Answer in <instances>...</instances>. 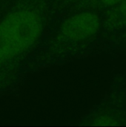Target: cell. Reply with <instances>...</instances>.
<instances>
[{"label":"cell","instance_id":"1","mask_svg":"<svg viewBox=\"0 0 126 127\" xmlns=\"http://www.w3.org/2000/svg\"><path fill=\"white\" fill-rule=\"evenodd\" d=\"M53 0H10L0 17V96L19 84L53 20Z\"/></svg>","mask_w":126,"mask_h":127},{"label":"cell","instance_id":"2","mask_svg":"<svg viewBox=\"0 0 126 127\" xmlns=\"http://www.w3.org/2000/svg\"><path fill=\"white\" fill-rule=\"evenodd\" d=\"M65 17L44 42H41L29 69L67 62L79 45L94 36L100 26L98 16L90 11H81Z\"/></svg>","mask_w":126,"mask_h":127},{"label":"cell","instance_id":"3","mask_svg":"<svg viewBox=\"0 0 126 127\" xmlns=\"http://www.w3.org/2000/svg\"><path fill=\"white\" fill-rule=\"evenodd\" d=\"M91 125H94V126H116V125H117V124L111 117L102 115V116H100V117L97 118L94 121V123L91 124Z\"/></svg>","mask_w":126,"mask_h":127},{"label":"cell","instance_id":"4","mask_svg":"<svg viewBox=\"0 0 126 127\" xmlns=\"http://www.w3.org/2000/svg\"><path fill=\"white\" fill-rule=\"evenodd\" d=\"M102 4L106 5V6H111L114 5L119 2H120L122 0H99Z\"/></svg>","mask_w":126,"mask_h":127},{"label":"cell","instance_id":"5","mask_svg":"<svg viewBox=\"0 0 126 127\" xmlns=\"http://www.w3.org/2000/svg\"><path fill=\"white\" fill-rule=\"evenodd\" d=\"M9 1L10 0H0V17L1 16L4 10L6 9Z\"/></svg>","mask_w":126,"mask_h":127},{"label":"cell","instance_id":"6","mask_svg":"<svg viewBox=\"0 0 126 127\" xmlns=\"http://www.w3.org/2000/svg\"><path fill=\"white\" fill-rule=\"evenodd\" d=\"M120 10L121 13L126 16V0H122L121 1Z\"/></svg>","mask_w":126,"mask_h":127}]
</instances>
